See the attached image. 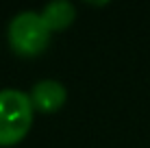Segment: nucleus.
<instances>
[{
	"label": "nucleus",
	"mask_w": 150,
	"mask_h": 148,
	"mask_svg": "<svg viewBox=\"0 0 150 148\" xmlns=\"http://www.w3.org/2000/svg\"><path fill=\"white\" fill-rule=\"evenodd\" d=\"M33 126L30 96L20 89L0 91V146H15L28 135Z\"/></svg>",
	"instance_id": "obj_1"
},
{
	"label": "nucleus",
	"mask_w": 150,
	"mask_h": 148,
	"mask_svg": "<svg viewBox=\"0 0 150 148\" xmlns=\"http://www.w3.org/2000/svg\"><path fill=\"white\" fill-rule=\"evenodd\" d=\"M9 44L20 57H37L50 44V28L41 20V13H18L9 24Z\"/></svg>",
	"instance_id": "obj_2"
},
{
	"label": "nucleus",
	"mask_w": 150,
	"mask_h": 148,
	"mask_svg": "<svg viewBox=\"0 0 150 148\" xmlns=\"http://www.w3.org/2000/svg\"><path fill=\"white\" fill-rule=\"evenodd\" d=\"M68 98V89L59 81H39L30 91V103L33 109L41 111V113H54L65 105Z\"/></svg>",
	"instance_id": "obj_3"
},
{
	"label": "nucleus",
	"mask_w": 150,
	"mask_h": 148,
	"mask_svg": "<svg viewBox=\"0 0 150 148\" xmlns=\"http://www.w3.org/2000/svg\"><path fill=\"white\" fill-rule=\"evenodd\" d=\"M76 18V9L74 4L68 2V0H59V2H50L44 7L41 11V20L46 22V26L52 30H63L68 28Z\"/></svg>",
	"instance_id": "obj_4"
}]
</instances>
